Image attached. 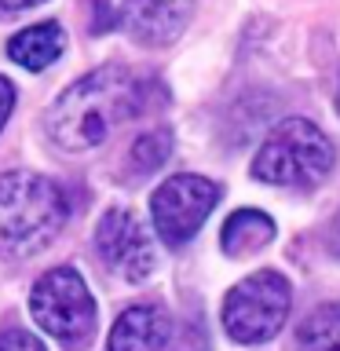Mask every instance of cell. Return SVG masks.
Wrapping results in <instances>:
<instances>
[{
	"label": "cell",
	"mask_w": 340,
	"mask_h": 351,
	"mask_svg": "<svg viewBox=\"0 0 340 351\" xmlns=\"http://www.w3.org/2000/svg\"><path fill=\"white\" fill-rule=\"evenodd\" d=\"M62 51H66V29L55 19L37 22V26L22 29L8 40V59L15 66H22V70H33V73L48 70Z\"/></svg>",
	"instance_id": "cell-10"
},
{
	"label": "cell",
	"mask_w": 340,
	"mask_h": 351,
	"mask_svg": "<svg viewBox=\"0 0 340 351\" xmlns=\"http://www.w3.org/2000/svg\"><path fill=\"white\" fill-rule=\"evenodd\" d=\"M271 241H274V219L260 208H238L223 219V230H219V249L230 260L252 256V252L267 249Z\"/></svg>",
	"instance_id": "cell-11"
},
{
	"label": "cell",
	"mask_w": 340,
	"mask_h": 351,
	"mask_svg": "<svg viewBox=\"0 0 340 351\" xmlns=\"http://www.w3.org/2000/svg\"><path fill=\"white\" fill-rule=\"evenodd\" d=\"M29 311L33 322L66 348H81L95 333V296L73 267L40 274L29 293Z\"/></svg>",
	"instance_id": "cell-5"
},
{
	"label": "cell",
	"mask_w": 340,
	"mask_h": 351,
	"mask_svg": "<svg viewBox=\"0 0 340 351\" xmlns=\"http://www.w3.org/2000/svg\"><path fill=\"white\" fill-rule=\"evenodd\" d=\"M296 348L300 351H340V300L318 304L311 315L300 318Z\"/></svg>",
	"instance_id": "cell-12"
},
{
	"label": "cell",
	"mask_w": 340,
	"mask_h": 351,
	"mask_svg": "<svg viewBox=\"0 0 340 351\" xmlns=\"http://www.w3.org/2000/svg\"><path fill=\"white\" fill-rule=\"evenodd\" d=\"M337 241H340V219H337Z\"/></svg>",
	"instance_id": "cell-17"
},
{
	"label": "cell",
	"mask_w": 340,
	"mask_h": 351,
	"mask_svg": "<svg viewBox=\"0 0 340 351\" xmlns=\"http://www.w3.org/2000/svg\"><path fill=\"white\" fill-rule=\"evenodd\" d=\"M150 110V81H143L121 62H106L84 73L55 99L44 114V132L51 147L66 154L95 150L110 132Z\"/></svg>",
	"instance_id": "cell-1"
},
{
	"label": "cell",
	"mask_w": 340,
	"mask_h": 351,
	"mask_svg": "<svg viewBox=\"0 0 340 351\" xmlns=\"http://www.w3.org/2000/svg\"><path fill=\"white\" fill-rule=\"evenodd\" d=\"M337 150L315 121L289 117L271 128L252 158V180L271 186H315L333 172Z\"/></svg>",
	"instance_id": "cell-3"
},
{
	"label": "cell",
	"mask_w": 340,
	"mask_h": 351,
	"mask_svg": "<svg viewBox=\"0 0 340 351\" xmlns=\"http://www.w3.org/2000/svg\"><path fill=\"white\" fill-rule=\"evenodd\" d=\"M0 351H44V344L22 326H0Z\"/></svg>",
	"instance_id": "cell-14"
},
{
	"label": "cell",
	"mask_w": 340,
	"mask_h": 351,
	"mask_svg": "<svg viewBox=\"0 0 340 351\" xmlns=\"http://www.w3.org/2000/svg\"><path fill=\"white\" fill-rule=\"evenodd\" d=\"M169 154H172V128H150V132H143V136L132 143V150H128V165H132V172L136 176H150V172H158L165 161H169Z\"/></svg>",
	"instance_id": "cell-13"
},
{
	"label": "cell",
	"mask_w": 340,
	"mask_h": 351,
	"mask_svg": "<svg viewBox=\"0 0 340 351\" xmlns=\"http://www.w3.org/2000/svg\"><path fill=\"white\" fill-rule=\"evenodd\" d=\"M37 4H44V0H0V11H26Z\"/></svg>",
	"instance_id": "cell-16"
},
{
	"label": "cell",
	"mask_w": 340,
	"mask_h": 351,
	"mask_svg": "<svg viewBox=\"0 0 340 351\" xmlns=\"http://www.w3.org/2000/svg\"><path fill=\"white\" fill-rule=\"evenodd\" d=\"M70 219L66 186L40 172L0 176V260L37 256L62 234Z\"/></svg>",
	"instance_id": "cell-2"
},
{
	"label": "cell",
	"mask_w": 340,
	"mask_h": 351,
	"mask_svg": "<svg viewBox=\"0 0 340 351\" xmlns=\"http://www.w3.org/2000/svg\"><path fill=\"white\" fill-rule=\"evenodd\" d=\"M172 337V315L161 304H132L110 329V351H165Z\"/></svg>",
	"instance_id": "cell-9"
},
{
	"label": "cell",
	"mask_w": 340,
	"mask_h": 351,
	"mask_svg": "<svg viewBox=\"0 0 340 351\" xmlns=\"http://www.w3.org/2000/svg\"><path fill=\"white\" fill-rule=\"evenodd\" d=\"M337 114H340V95H337Z\"/></svg>",
	"instance_id": "cell-18"
},
{
	"label": "cell",
	"mask_w": 340,
	"mask_h": 351,
	"mask_svg": "<svg viewBox=\"0 0 340 351\" xmlns=\"http://www.w3.org/2000/svg\"><path fill=\"white\" fill-rule=\"evenodd\" d=\"M197 0H125L117 8V26L143 48H165L191 26Z\"/></svg>",
	"instance_id": "cell-8"
},
{
	"label": "cell",
	"mask_w": 340,
	"mask_h": 351,
	"mask_svg": "<svg viewBox=\"0 0 340 351\" xmlns=\"http://www.w3.org/2000/svg\"><path fill=\"white\" fill-rule=\"evenodd\" d=\"M11 110H15V84H11V77L0 73V132H4Z\"/></svg>",
	"instance_id": "cell-15"
},
{
	"label": "cell",
	"mask_w": 340,
	"mask_h": 351,
	"mask_svg": "<svg viewBox=\"0 0 340 351\" xmlns=\"http://www.w3.org/2000/svg\"><path fill=\"white\" fill-rule=\"evenodd\" d=\"M293 307V285L278 271H252L223 296V329L234 344H267Z\"/></svg>",
	"instance_id": "cell-4"
},
{
	"label": "cell",
	"mask_w": 340,
	"mask_h": 351,
	"mask_svg": "<svg viewBox=\"0 0 340 351\" xmlns=\"http://www.w3.org/2000/svg\"><path fill=\"white\" fill-rule=\"evenodd\" d=\"M216 202H219V183L205 180V176H194V172L169 176L150 194L154 230H158V238L165 245L180 249L202 230V223L216 208Z\"/></svg>",
	"instance_id": "cell-6"
},
{
	"label": "cell",
	"mask_w": 340,
	"mask_h": 351,
	"mask_svg": "<svg viewBox=\"0 0 340 351\" xmlns=\"http://www.w3.org/2000/svg\"><path fill=\"white\" fill-rule=\"evenodd\" d=\"M95 249L106 267L125 274L128 282H147L158 267V252H154L147 227L128 208H106L103 213L95 227Z\"/></svg>",
	"instance_id": "cell-7"
}]
</instances>
